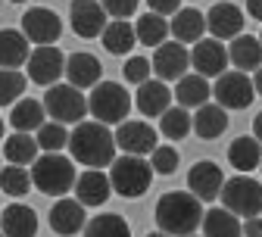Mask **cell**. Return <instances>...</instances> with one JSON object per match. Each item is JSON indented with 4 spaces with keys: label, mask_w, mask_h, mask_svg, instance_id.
I'll return each mask as SVG.
<instances>
[{
    "label": "cell",
    "mask_w": 262,
    "mask_h": 237,
    "mask_svg": "<svg viewBox=\"0 0 262 237\" xmlns=\"http://www.w3.org/2000/svg\"><path fill=\"white\" fill-rule=\"evenodd\" d=\"M69 150L72 159L88 165V168H103L113 165L116 159V134L103 122H78L75 131L69 134Z\"/></svg>",
    "instance_id": "6da1fadb"
},
{
    "label": "cell",
    "mask_w": 262,
    "mask_h": 237,
    "mask_svg": "<svg viewBox=\"0 0 262 237\" xmlns=\"http://www.w3.org/2000/svg\"><path fill=\"white\" fill-rule=\"evenodd\" d=\"M203 206L190 190H172L156 200V225L172 237H187L203 225Z\"/></svg>",
    "instance_id": "7a4b0ae2"
},
{
    "label": "cell",
    "mask_w": 262,
    "mask_h": 237,
    "mask_svg": "<svg viewBox=\"0 0 262 237\" xmlns=\"http://www.w3.org/2000/svg\"><path fill=\"white\" fill-rule=\"evenodd\" d=\"M153 175H156L153 165L144 162V156H131V153L113 159V165H110L113 190H116L119 197H125V200H138V197H144V193L150 190Z\"/></svg>",
    "instance_id": "3957f363"
},
{
    "label": "cell",
    "mask_w": 262,
    "mask_h": 237,
    "mask_svg": "<svg viewBox=\"0 0 262 237\" xmlns=\"http://www.w3.org/2000/svg\"><path fill=\"white\" fill-rule=\"evenodd\" d=\"M75 162H69L59 153H44L41 159L31 162V181L47 197H62L75 184Z\"/></svg>",
    "instance_id": "277c9868"
},
{
    "label": "cell",
    "mask_w": 262,
    "mask_h": 237,
    "mask_svg": "<svg viewBox=\"0 0 262 237\" xmlns=\"http://www.w3.org/2000/svg\"><path fill=\"white\" fill-rule=\"evenodd\" d=\"M88 110L103 125H122L125 116L131 113V97L116 81H97L91 97H88Z\"/></svg>",
    "instance_id": "5b68a950"
},
{
    "label": "cell",
    "mask_w": 262,
    "mask_h": 237,
    "mask_svg": "<svg viewBox=\"0 0 262 237\" xmlns=\"http://www.w3.org/2000/svg\"><path fill=\"white\" fill-rule=\"evenodd\" d=\"M44 110L53 122H62V125H78L91 113L88 97L75 84H50L44 94Z\"/></svg>",
    "instance_id": "8992f818"
},
{
    "label": "cell",
    "mask_w": 262,
    "mask_h": 237,
    "mask_svg": "<svg viewBox=\"0 0 262 237\" xmlns=\"http://www.w3.org/2000/svg\"><path fill=\"white\" fill-rule=\"evenodd\" d=\"M222 206L231 209L237 219H253L262 212V184L247 178V175H234L231 181H225L222 187Z\"/></svg>",
    "instance_id": "52a82bcc"
},
{
    "label": "cell",
    "mask_w": 262,
    "mask_h": 237,
    "mask_svg": "<svg viewBox=\"0 0 262 237\" xmlns=\"http://www.w3.org/2000/svg\"><path fill=\"white\" fill-rule=\"evenodd\" d=\"M212 97L215 103H222L225 110H247L256 97V88H253V78L241 69L234 72H222L212 84Z\"/></svg>",
    "instance_id": "ba28073f"
},
{
    "label": "cell",
    "mask_w": 262,
    "mask_h": 237,
    "mask_svg": "<svg viewBox=\"0 0 262 237\" xmlns=\"http://www.w3.org/2000/svg\"><path fill=\"white\" fill-rule=\"evenodd\" d=\"M28 78L35 81V84H56L62 75H66V56L56 44H38L35 50L28 53Z\"/></svg>",
    "instance_id": "9c48e42d"
},
{
    "label": "cell",
    "mask_w": 262,
    "mask_h": 237,
    "mask_svg": "<svg viewBox=\"0 0 262 237\" xmlns=\"http://www.w3.org/2000/svg\"><path fill=\"white\" fill-rule=\"evenodd\" d=\"M153 72L162 81H178L181 75H187V66H190V50L181 41H162L153 53Z\"/></svg>",
    "instance_id": "30bf717a"
},
{
    "label": "cell",
    "mask_w": 262,
    "mask_h": 237,
    "mask_svg": "<svg viewBox=\"0 0 262 237\" xmlns=\"http://www.w3.org/2000/svg\"><path fill=\"white\" fill-rule=\"evenodd\" d=\"M22 31L35 47L38 44H56L62 35V19L47 7H31L22 16Z\"/></svg>",
    "instance_id": "8fae6325"
},
{
    "label": "cell",
    "mask_w": 262,
    "mask_h": 237,
    "mask_svg": "<svg viewBox=\"0 0 262 237\" xmlns=\"http://www.w3.org/2000/svg\"><path fill=\"white\" fill-rule=\"evenodd\" d=\"M190 66L206 78H219L222 72H228V66H231L228 47L219 38H200L190 50Z\"/></svg>",
    "instance_id": "7c38bea8"
},
{
    "label": "cell",
    "mask_w": 262,
    "mask_h": 237,
    "mask_svg": "<svg viewBox=\"0 0 262 237\" xmlns=\"http://www.w3.org/2000/svg\"><path fill=\"white\" fill-rule=\"evenodd\" d=\"M69 22L78 38H100L110 22V13L97 0H72L69 7Z\"/></svg>",
    "instance_id": "4fadbf2b"
},
{
    "label": "cell",
    "mask_w": 262,
    "mask_h": 237,
    "mask_svg": "<svg viewBox=\"0 0 262 237\" xmlns=\"http://www.w3.org/2000/svg\"><path fill=\"white\" fill-rule=\"evenodd\" d=\"M187 187L190 193L200 200V203H212L222 197V187H225V175H222V168L209 159L203 162H193V168L187 172Z\"/></svg>",
    "instance_id": "5bb4252c"
},
{
    "label": "cell",
    "mask_w": 262,
    "mask_h": 237,
    "mask_svg": "<svg viewBox=\"0 0 262 237\" xmlns=\"http://www.w3.org/2000/svg\"><path fill=\"white\" fill-rule=\"evenodd\" d=\"M116 147L131 153V156H144V153H153L159 147L156 141V128H150L147 122H122L119 131H116Z\"/></svg>",
    "instance_id": "9a60e30c"
},
{
    "label": "cell",
    "mask_w": 262,
    "mask_h": 237,
    "mask_svg": "<svg viewBox=\"0 0 262 237\" xmlns=\"http://www.w3.org/2000/svg\"><path fill=\"white\" fill-rule=\"evenodd\" d=\"M206 31L212 38L225 41V38H237L244 35V10L237 4H215L209 13H206Z\"/></svg>",
    "instance_id": "2e32d148"
},
{
    "label": "cell",
    "mask_w": 262,
    "mask_h": 237,
    "mask_svg": "<svg viewBox=\"0 0 262 237\" xmlns=\"http://www.w3.org/2000/svg\"><path fill=\"white\" fill-rule=\"evenodd\" d=\"M88 225V216H84V203L78 200H69V197H62L53 203V209H50V228L62 237H72L78 231H84Z\"/></svg>",
    "instance_id": "e0dca14e"
},
{
    "label": "cell",
    "mask_w": 262,
    "mask_h": 237,
    "mask_svg": "<svg viewBox=\"0 0 262 237\" xmlns=\"http://www.w3.org/2000/svg\"><path fill=\"white\" fill-rule=\"evenodd\" d=\"M110 193H113V181L100 168H88L75 178V200L84 203V206H103Z\"/></svg>",
    "instance_id": "ac0fdd59"
},
{
    "label": "cell",
    "mask_w": 262,
    "mask_h": 237,
    "mask_svg": "<svg viewBox=\"0 0 262 237\" xmlns=\"http://www.w3.org/2000/svg\"><path fill=\"white\" fill-rule=\"evenodd\" d=\"M31 41L19 28H0V69H19L28 62Z\"/></svg>",
    "instance_id": "d6986e66"
},
{
    "label": "cell",
    "mask_w": 262,
    "mask_h": 237,
    "mask_svg": "<svg viewBox=\"0 0 262 237\" xmlns=\"http://www.w3.org/2000/svg\"><path fill=\"white\" fill-rule=\"evenodd\" d=\"M66 75H69V84H75V88H94L103 75V66L94 53L78 50L66 59Z\"/></svg>",
    "instance_id": "ffe728a7"
},
{
    "label": "cell",
    "mask_w": 262,
    "mask_h": 237,
    "mask_svg": "<svg viewBox=\"0 0 262 237\" xmlns=\"http://www.w3.org/2000/svg\"><path fill=\"white\" fill-rule=\"evenodd\" d=\"M169 31H172V38L181 41V44H196L206 35V16L200 10H193V7L178 10L172 16V22H169Z\"/></svg>",
    "instance_id": "44dd1931"
},
{
    "label": "cell",
    "mask_w": 262,
    "mask_h": 237,
    "mask_svg": "<svg viewBox=\"0 0 262 237\" xmlns=\"http://www.w3.org/2000/svg\"><path fill=\"white\" fill-rule=\"evenodd\" d=\"M193 131L196 138L203 141H215L228 131V113L222 103H203L196 106V116H193Z\"/></svg>",
    "instance_id": "7402d4cb"
},
{
    "label": "cell",
    "mask_w": 262,
    "mask_h": 237,
    "mask_svg": "<svg viewBox=\"0 0 262 237\" xmlns=\"http://www.w3.org/2000/svg\"><path fill=\"white\" fill-rule=\"evenodd\" d=\"M0 228H4L7 237H35L38 234V216L31 206L13 203V206H7L4 216H0Z\"/></svg>",
    "instance_id": "603a6c76"
},
{
    "label": "cell",
    "mask_w": 262,
    "mask_h": 237,
    "mask_svg": "<svg viewBox=\"0 0 262 237\" xmlns=\"http://www.w3.org/2000/svg\"><path fill=\"white\" fill-rule=\"evenodd\" d=\"M169 100H172V94H169V88H166L162 78H147L144 84H138L135 103H138V110L144 116H162L169 110Z\"/></svg>",
    "instance_id": "cb8c5ba5"
},
{
    "label": "cell",
    "mask_w": 262,
    "mask_h": 237,
    "mask_svg": "<svg viewBox=\"0 0 262 237\" xmlns=\"http://www.w3.org/2000/svg\"><path fill=\"white\" fill-rule=\"evenodd\" d=\"M228 59H231V66H234V69H241V72H256L259 66H262V41L259 38H250V35L231 38Z\"/></svg>",
    "instance_id": "d4e9b609"
},
{
    "label": "cell",
    "mask_w": 262,
    "mask_h": 237,
    "mask_svg": "<svg viewBox=\"0 0 262 237\" xmlns=\"http://www.w3.org/2000/svg\"><path fill=\"white\" fill-rule=\"evenodd\" d=\"M209 97H212V84H209L206 75L193 72V75H181V78H178V88H175L178 106H184V110L203 106V103H209Z\"/></svg>",
    "instance_id": "484cf974"
},
{
    "label": "cell",
    "mask_w": 262,
    "mask_h": 237,
    "mask_svg": "<svg viewBox=\"0 0 262 237\" xmlns=\"http://www.w3.org/2000/svg\"><path fill=\"white\" fill-rule=\"evenodd\" d=\"M100 41H103V47L113 56H125V53H131V47L138 44V31H135V25H131L128 19H113V22H106Z\"/></svg>",
    "instance_id": "4316f807"
},
{
    "label": "cell",
    "mask_w": 262,
    "mask_h": 237,
    "mask_svg": "<svg viewBox=\"0 0 262 237\" xmlns=\"http://www.w3.org/2000/svg\"><path fill=\"white\" fill-rule=\"evenodd\" d=\"M203 237H244V222L231 209H206L203 212Z\"/></svg>",
    "instance_id": "83f0119b"
},
{
    "label": "cell",
    "mask_w": 262,
    "mask_h": 237,
    "mask_svg": "<svg viewBox=\"0 0 262 237\" xmlns=\"http://www.w3.org/2000/svg\"><path fill=\"white\" fill-rule=\"evenodd\" d=\"M228 162H231L237 172H253V168L262 162V144L259 138H237L231 147H228Z\"/></svg>",
    "instance_id": "f1b7e54d"
},
{
    "label": "cell",
    "mask_w": 262,
    "mask_h": 237,
    "mask_svg": "<svg viewBox=\"0 0 262 237\" xmlns=\"http://www.w3.org/2000/svg\"><path fill=\"white\" fill-rule=\"evenodd\" d=\"M44 116H47L44 103H38V100L25 97V100H19V103L13 106V113H10V125H13L16 131H38V128L44 125Z\"/></svg>",
    "instance_id": "f546056e"
},
{
    "label": "cell",
    "mask_w": 262,
    "mask_h": 237,
    "mask_svg": "<svg viewBox=\"0 0 262 237\" xmlns=\"http://www.w3.org/2000/svg\"><path fill=\"white\" fill-rule=\"evenodd\" d=\"M38 138H31L28 131H16L13 138H7V144H4V156H7V162H13V165H28V162H35L38 159Z\"/></svg>",
    "instance_id": "4dcf8cb0"
},
{
    "label": "cell",
    "mask_w": 262,
    "mask_h": 237,
    "mask_svg": "<svg viewBox=\"0 0 262 237\" xmlns=\"http://www.w3.org/2000/svg\"><path fill=\"white\" fill-rule=\"evenodd\" d=\"M135 31H138V44H144V47H159L162 41H166V35H169V22H166V16H159V13H144L141 19H138V25H135Z\"/></svg>",
    "instance_id": "1f68e13d"
},
{
    "label": "cell",
    "mask_w": 262,
    "mask_h": 237,
    "mask_svg": "<svg viewBox=\"0 0 262 237\" xmlns=\"http://www.w3.org/2000/svg\"><path fill=\"white\" fill-rule=\"evenodd\" d=\"M84 237H131V228L122 216L103 212V216H94L84 225Z\"/></svg>",
    "instance_id": "d6a6232c"
},
{
    "label": "cell",
    "mask_w": 262,
    "mask_h": 237,
    "mask_svg": "<svg viewBox=\"0 0 262 237\" xmlns=\"http://www.w3.org/2000/svg\"><path fill=\"white\" fill-rule=\"evenodd\" d=\"M193 128V119L184 106H169L166 113L159 116V134H166L169 141H178V138H187V131Z\"/></svg>",
    "instance_id": "836d02e7"
},
{
    "label": "cell",
    "mask_w": 262,
    "mask_h": 237,
    "mask_svg": "<svg viewBox=\"0 0 262 237\" xmlns=\"http://www.w3.org/2000/svg\"><path fill=\"white\" fill-rule=\"evenodd\" d=\"M0 187H4V193H10V197H25L31 187H35V181H31V172L25 165H7L4 172H0Z\"/></svg>",
    "instance_id": "e575fe53"
},
{
    "label": "cell",
    "mask_w": 262,
    "mask_h": 237,
    "mask_svg": "<svg viewBox=\"0 0 262 237\" xmlns=\"http://www.w3.org/2000/svg\"><path fill=\"white\" fill-rule=\"evenodd\" d=\"M35 138H38V147L44 153H59L66 144H69V131H66L62 122H44L38 131H35Z\"/></svg>",
    "instance_id": "d590c367"
},
{
    "label": "cell",
    "mask_w": 262,
    "mask_h": 237,
    "mask_svg": "<svg viewBox=\"0 0 262 237\" xmlns=\"http://www.w3.org/2000/svg\"><path fill=\"white\" fill-rule=\"evenodd\" d=\"M28 78L19 69H0V106H10L25 94Z\"/></svg>",
    "instance_id": "8d00e7d4"
},
{
    "label": "cell",
    "mask_w": 262,
    "mask_h": 237,
    "mask_svg": "<svg viewBox=\"0 0 262 237\" xmlns=\"http://www.w3.org/2000/svg\"><path fill=\"white\" fill-rule=\"evenodd\" d=\"M178 150L175 147H156L150 153V165H153V172L156 175H175L178 172Z\"/></svg>",
    "instance_id": "74e56055"
},
{
    "label": "cell",
    "mask_w": 262,
    "mask_h": 237,
    "mask_svg": "<svg viewBox=\"0 0 262 237\" xmlns=\"http://www.w3.org/2000/svg\"><path fill=\"white\" fill-rule=\"evenodd\" d=\"M150 72H153V62L144 56H131L125 62V81H131V84H144L150 78Z\"/></svg>",
    "instance_id": "f35d334b"
},
{
    "label": "cell",
    "mask_w": 262,
    "mask_h": 237,
    "mask_svg": "<svg viewBox=\"0 0 262 237\" xmlns=\"http://www.w3.org/2000/svg\"><path fill=\"white\" fill-rule=\"evenodd\" d=\"M103 10L113 16V19H128V16H135L138 10V0H100Z\"/></svg>",
    "instance_id": "ab89813d"
},
{
    "label": "cell",
    "mask_w": 262,
    "mask_h": 237,
    "mask_svg": "<svg viewBox=\"0 0 262 237\" xmlns=\"http://www.w3.org/2000/svg\"><path fill=\"white\" fill-rule=\"evenodd\" d=\"M147 7L159 16H166V13H178L181 10V0H147Z\"/></svg>",
    "instance_id": "60d3db41"
},
{
    "label": "cell",
    "mask_w": 262,
    "mask_h": 237,
    "mask_svg": "<svg viewBox=\"0 0 262 237\" xmlns=\"http://www.w3.org/2000/svg\"><path fill=\"white\" fill-rule=\"evenodd\" d=\"M244 237H262V216L244 219Z\"/></svg>",
    "instance_id": "b9f144b4"
},
{
    "label": "cell",
    "mask_w": 262,
    "mask_h": 237,
    "mask_svg": "<svg viewBox=\"0 0 262 237\" xmlns=\"http://www.w3.org/2000/svg\"><path fill=\"white\" fill-rule=\"evenodd\" d=\"M247 13L262 22V0H247Z\"/></svg>",
    "instance_id": "7bdbcfd3"
},
{
    "label": "cell",
    "mask_w": 262,
    "mask_h": 237,
    "mask_svg": "<svg viewBox=\"0 0 262 237\" xmlns=\"http://www.w3.org/2000/svg\"><path fill=\"white\" fill-rule=\"evenodd\" d=\"M253 138H259V144H262V113L253 119Z\"/></svg>",
    "instance_id": "ee69618b"
},
{
    "label": "cell",
    "mask_w": 262,
    "mask_h": 237,
    "mask_svg": "<svg viewBox=\"0 0 262 237\" xmlns=\"http://www.w3.org/2000/svg\"><path fill=\"white\" fill-rule=\"evenodd\" d=\"M253 88H256V94H262V66L253 72Z\"/></svg>",
    "instance_id": "f6af8a7d"
},
{
    "label": "cell",
    "mask_w": 262,
    "mask_h": 237,
    "mask_svg": "<svg viewBox=\"0 0 262 237\" xmlns=\"http://www.w3.org/2000/svg\"><path fill=\"white\" fill-rule=\"evenodd\" d=\"M147 237H172V234H166V231H156V234H147Z\"/></svg>",
    "instance_id": "bcb514c9"
},
{
    "label": "cell",
    "mask_w": 262,
    "mask_h": 237,
    "mask_svg": "<svg viewBox=\"0 0 262 237\" xmlns=\"http://www.w3.org/2000/svg\"><path fill=\"white\" fill-rule=\"evenodd\" d=\"M0 138H4V119H0Z\"/></svg>",
    "instance_id": "7dc6e473"
},
{
    "label": "cell",
    "mask_w": 262,
    "mask_h": 237,
    "mask_svg": "<svg viewBox=\"0 0 262 237\" xmlns=\"http://www.w3.org/2000/svg\"><path fill=\"white\" fill-rule=\"evenodd\" d=\"M10 4H25V0H10Z\"/></svg>",
    "instance_id": "c3c4849f"
},
{
    "label": "cell",
    "mask_w": 262,
    "mask_h": 237,
    "mask_svg": "<svg viewBox=\"0 0 262 237\" xmlns=\"http://www.w3.org/2000/svg\"><path fill=\"white\" fill-rule=\"evenodd\" d=\"M187 237H196V234H187Z\"/></svg>",
    "instance_id": "681fc988"
},
{
    "label": "cell",
    "mask_w": 262,
    "mask_h": 237,
    "mask_svg": "<svg viewBox=\"0 0 262 237\" xmlns=\"http://www.w3.org/2000/svg\"><path fill=\"white\" fill-rule=\"evenodd\" d=\"M0 216H4V209H0Z\"/></svg>",
    "instance_id": "f907efd6"
},
{
    "label": "cell",
    "mask_w": 262,
    "mask_h": 237,
    "mask_svg": "<svg viewBox=\"0 0 262 237\" xmlns=\"http://www.w3.org/2000/svg\"><path fill=\"white\" fill-rule=\"evenodd\" d=\"M0 237H7V234H0Z\"/></svg>",
    "instance_id": "816d5d0a"
},
{
    "label": "cell",
    "mask_w": 262,
    "mask_h": 237,
    "mask_svg": "<svg viewBox=\"0 0 262 237\" xmlns=\"http://www.w3.org/2000/svg\"><path fill=\"white\" fill-rule=\"evenodd\" d=\"M259 168H262V162H259Z\"/></svg>",
    "instance_id": "f5cc1de1"
},
{
    "label": "cell",
    "mask_w": 262,
    "mask_h": 237,
    "mask_svg": "<svg viewBox=\"0 0 262 237\" xmlns=\"http://www.w3.org/2000/svg\"><path fill=\"white\" fill-rule=\"evenodd\" d=\"M259 41H262V35H259Z\"/></svg>",
    "instance_id": "db71d44e"
}]
</instances>
